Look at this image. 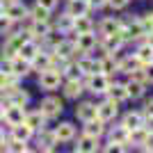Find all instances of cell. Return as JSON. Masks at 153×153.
I'll return each mask as SVG.
<instances>
[{
  "instance_id": "cell-1",
  "label": "cell",
  "mask_w": 153,
  "mask_h": 153,
  "mask_svg": "<svg viewBox=\"0 0 153 153\" xmlns=\"http://www.w3.org/2000/svg\"><path fill=\"white\" fill-rule=\"evenodd\" d=\"M59 82H62V71L57 69H44L41 71V76H39V85H41V89H57Z\"/></svg>"
},
{
  "instance_id": "cell-2",
  "label": "cell",
  "mask_w": 153,
  "mask_h": 153,
  "mask_svg": "<svg viewBox=\"0 0 153 153\" xmlns=\"http://www.w3.org/2000/svg\"><path fill=\"white\" fill-rule=\"evenodd\" d=\"M121 37L126 39V41H137V39L146 37V32H144V27H142L140 19H133V21H128V23H123Z\"/></svg>"
},
{
  "instance_id": "cell-3",
  "label": "cell",
  "mask_w": 153,
  "mask_h": 153,
  "mask_svg": "<svg viewBox=\"0 0 153 153\" xmlns=\"http://www.w3.org/2000/svg\"><path fill=\"white\" fill-rule=\"evenodd\" d=\"M119 103L117 101H112V98H108V101H103L101 105H96V117L101 119L103 123H108V121H112L117 114H119V108H117Z\"/></svg>"
},
{
  "instance_id": "cell-4",
  "label": "cell",
  "mask_w": 153,
  "mask_h": 153,
  "mask_svg": "<svg viewBox=\"0 0 153 153\" xmlns=\"http://www.w3.org/2000/svg\"><path fill=\"white\" fill-rule=\"evenodd\" d=\"M110 87V76L105 73H91L87 76V89L94 91V94H105Z\"/></svg>"
},
{
  "instance_id": "cell-5",
  "label": "cell",
  "mask_w": 153,
  "mask_h": 153,
  "mask_svg": "<svg viewBox=\"0 0 153 153\" xmlns=\"http://www.w3.org/2000/svg\"><path fill=\"white\" fill-rule=\"evenodd\" d=\"M94 48H96V34H94V30H91V32H78L76 51L78 53H91Z\"/></svg>"
},
{
  "instance_id": "cell-6",
  "label": "cell",
  "mask_w": 153,
  "mask_h": 153,
  "mask_svg": "<svg viewBox=\"0 0 153 153\" xmlns=\"http://www.w3.org/2000/svg\"><path fill=\"white\" fill-rule=\"evenodd\" d=\"M126 44V39L121 37V32H114V34H105L103 37V53H119L121 46Z\"/></svg>"
},
{
  "instance_id": "cell-7",
  "label": "cell",
  "mask_w": 153,
  "mask_h": 153,
  "mask_svg": "<svg viewBox=\"0 0 153 153\" xmlns=\"http://www.w3.org/2000/svg\"><path fill=\"white\" fill-rule=\"evenodd\" d=\"M123 85H126L128 98H142V96H144V91H146V85H149V82H144V80H140V78H133V76H130V80H128V82H123Z\"/></svg>"
},
{
  "instance_id": "cell-8",
  "label": "cell",
  "mask_w": 153,
  "mask_h": 153,
  "mask_svg": "<svg viewBox=\"0 0 153 153\" xmlns=\"http://www.w3.org/2000/svg\"><path fill=\"white\" fill-rule=\"evenodd\" d=\"M62 110H64L62 101L55 98V96H48V98H44V103H41V112H44L46 117H59Z\"/></svg>"
},
{
  "instance_id": "cell-9",
  "label": "cell",
  "mask_w": 153,
  "mask_h": 153,
  "mask_svg": "<svg viewBox=\"0 0 153 153\" xmlns=\"http://www.w3.org/2000/svg\"><path fill=\"white\" fill-rule=\"evenodd\" d=\"M25 119V112H23V105H7L5 108V121L9 126H16V123H23Z\"/></svg>"
},
{
  "instance_id": "cell-10",
  "label": "cell",
  "mask_w": 153,
  "mask_h": 153,
  "mask_svg": "<svg viewBox=\"0 0 153 153\" xmlns=\"http://www.w3.org/2000/svg\"><path fill=\"white\" fill-rule=\"evenodd\" d=\"M123 27V21L121 19H103L101 21V25H98V30H101V34L105 37V34H114V32H121Z\"/></svg>"
},
{
  "instance_id": "cell-11",
  "label": "cell",
  "mask_w": 153,
  "mask_h": 153,
  "mask_svg": "<svg viewBox=\"0 0 153 153\" xmlns=\"http://www.w3.org/2000/svg\"><path fill=\"white\" fill-rule=\"evenodd\" d=\"M108 98H112V101H117V103H123V101H128V91H126V85H121V82H110V87H108Z\"/></svg>"
},
{
  "instance_id": "cell-12",
  "label": "cell",
  "mask_w": 153,
  "mask_h": 153,
  "mask_svg": "<svg viewBox=\"0 0 153 153\" xmlns=\"http://www.w3.org/2000/svg\"><path fill=\"white\" fill-rule=\"evenodd\" d=\"M144 64L140 62V57L137 55H128V57H123V59H119V71L121 73H133V71H137V69H142Z\"/></svg>"
},
{
  "instance_id": "cell-13",
  "label": "cell",
  "mask_w": 153,
  "mask_h": 153,
  "mask_svg": "<svg viewBox=\"0 0 153 153\" xmlns=\"http://www.w3.org/2000/svg\"><path fill=\"white\" fill-rule=\"evenodd\" d=\"M76 151H82V153H94L98 151V137H91V135H82L76 144Z\"/></svg>"
},
{
  "instance_id": "cell-14",
  "label": "cell",
  "mask_w": 153,
  "mask_h": 153,
  "mask_svg": "<svg viewBox=\"0 0 153 153\" xmlns=\"http://www.w3.org/2000/svg\"><path fill=\"white\" fill-rule=\"evenodd\" d=\"M12 73H14L16 78L27 76V73H30V62H27V59H23L21 55H14V57H12Z\"/></svg>"
},
{
  "instance_id": "cell-15",
  "label": "cell",
  "mask_w": 153,
  "mask_h": 153,
  "mask_svg": "<svg viewBox=\"0 0 153 153\" xmlns=\"http://www.w3.org/2000/svg\"><path fill=\"white\" fill-rule=\"evenodd\" d=\"M27 34H23V32H19V34H14L12 39H9V41H7V46H5V51H7V57H14V53H19V48L23 44H25L27 41Z\"/></svg>"
},
{
  "instance_id": "cell-16",
  "label": "cell",
  "mask_w": 153,
  "mask_h": 153,
  "mask_svg": "<svg viewBox=\"0 0 153 153\" xmlns=\"http://www.w3.org/2000/svg\"><path fill=\"white\" fill-rule=\"evenodd\" d=\"M117 71H119V59H114L112 53H105L101 57V73L110 76V73H117Z\"/></svg>"
},
{
  "instance_id": "cell-17",
  "label": "cell",
  "mask_w": 153,
  "mask_h": 153,
  "mask_svg": "<svg viewBox=\"0 0 153 153\" xmlns=\"http://www.w3.org/2000/svg\"><path fill=\"white\" fill-rule=\"evenodd\" d=\"M146 137H149V130L144 126H137L133 130H128V144H133V146H142Z\"/></svg>"
},
{
  "instance_id": "cell-18",
  "label": "cell",
  "mask_w": 153,
  "mask_h": 153,
  "mask_svg": "<svg viewBox=\"0 0 153 153\" xmlns=\"http://www.w3.org/2000/svg\"><path fill=\"white\" fill-rule=\"evenodd\" d=\"M89 9H91V5L87 0H69L66 14H71V16H82V14H89Z\"/></svg>"
},
{
  "instance_id": "cell-19",
  "label": "cell",
  "mask_w": 153,
  "mask_h": 153,
  "mask_svg": "<svg viewBox=\"0 0 153 153\" xmlns=\"http://www.w3.org/2000/svg\"><path fill=\"white\" fill-rule=\"evenodd\" d=\"M76 117L80 121H91V119H96V105L94 103H80L78 110H76Z\"/></svg>"
},
{
  "instance_id": "cell-20",
  "label": "cell",
  "mask_w": 153,
  "mask_h": 153,
  "mask_svg": "<svg viewBox=\"0 0 153 153\" xmlns=\"http://www.w3.org/2000/svg\"><path fill=\"white\" fill-rule=\"evenodd\" d=\"M80 71L85 76H91V73H101V59H91V57H82L78 62Z\"/></svg>"
},
{
  "instance_id": "cell-21",
  "label": "cell",
  "mask_w": 153,
  "mask_h": 153,
  "mask_svg": "<svg viewBox=\"0 0 153 153\" xmlns=\"http://www.w3.org/2000/svg\"><path fill=\"white\" fill-rule=\"evenodd\" d=\"M55 137H57V142H71L73 137H76L73 123H59V126L55 128Z\"/></svg>"
},
{
  "instance_id": "cell-22",
  "label": "cell",
  "mask_w": 153,
  "mask_h": 153,
  "mask_svg": "<svg viewBox=\"0 0 153 153\" xmlns=\"http://www.w3.org/2000/svg\"><path fill=\"white\" fill-rule=\"evenodd\" d=\"M121 126H126L128 130H133V128H137V126H144V112H128V114L123 117Z\"/></svg>"
},
{
  "instance_id": "cell-23",
  "label": "cell",
  "mask_w": 153,
  "mask_h": 153,
  "mask_svg": "<svg viewBox=\"0 0 153 153\" xmlns=\"http://www.w3.org/2000/svg\"><path fill=\"white\" fill-rule=\"evenodd\" d=\"M73 30H76V32H91V30H94V23H91V19L87 16V14H82V16H73Z\"/></svg>"
},
{
  "instance_id": "cell-24",
  "label": "cell",
  "mask_w": 153,
  "mask_h": 153,
  "mask_svg": "<svg viewBox=\"0 0 153 153\" xmlns=\"http://www.w3.org/2000/svg\"><path fill=\"white\" fill-rule=\"evenodd\" d=\"M44 121H46V114L41 110H39V112H30V114H25V119H23V123H27L32 130H39V128L44 126Z\"/></svg>"
},
{
  "instance_id": "cell-25",
  "label": "cell",
  "mask_w": 153,
  "mask_h": 153,
  "mask_svg": "<svg viewBox=\"0 0 153 153\" xmlns=\"http://www.w3.org/2000/svg\"><path fill=\"white\" fill-rule=\"evenodd\" d=\"M64 94H66V98H78L82 94V82L78 78H71L69 82L64 85Z\"/></svg>"
},
{
  "instance_id": "cell-26",
  "label": "cell",
  "mask_w": 153,
  "mask_h": 153,
  "mask_svg": "<svg viewBox=\"0 0 153 153\" xmlns=\"http://www.w3.org/2000/svg\"><path fill=\"white\" fill-rule=\"evenodd\" d=\"M5 14H7L12 21H21L23 16H25V7L21 5V2H16V0H14V2H9V5H7Z\"/></svg>"
},
{
  "instance_id": "cell-27",
  "label": "cell",
  "mask_w": 153,
  "mask_h": 153,
  "mask_svg": "<svg viewBox=\"0 0 153 153\" xmlns=\"http://www.w3.org/2000/svg\"><path fill=\"white\" fill-rule=\"evenodd\" d=\"M85 135H91V137H101L103 135V121L96 117L91 121H85Z\"/></svg>"
},
{
  "instance_id": "cell-28",
  "label": "cell",
  "mask_w": 153,
  "mask_h": 153,
  "mask_svg": "<svg viewBox=\"0 0 153 153\" xmlns=\"http://www.w3.org/2000/svg\"><path fill=\"white\" fill-rule=\"evenodd\" d=\"M55 53H57L59 57H64V59H69L71 55H73V53H76V44H73V41H59L57 46H55Z\"/></svg>"
},
{
  "instance_id": "cell-29",
  "label": "cell",
  "mask_w": 153,
  "mask_h": 153,
  "mask_svg": "<svg viewBox=\"0 0 153 153\" xmlns=\"http://www.w3.org/2000/svg\"><path fill=\"white\" fill-rule=\"evenodd\" d=\"M110 142H117V144H126L128 142V128L126 126H117L110 130Z\"/></svg>"
},
{
  "instance_id": "cell-30",
  "label": "cell",
  "mask_w": 153,
  "mask_h": 153,
  "mask_svg": "<svg viewBox=\"0 0 153 153\" xmlns=\"http://www.w3.org/2000/svg\"><path fill=\"white\" fill-rule=\"evenodd\" d=\"M12 128H14V140H21V142H27L30 135L34 133L27 123H16V126H12Z\"/></svg>"
},
{
  "instance_id": "cell-31",
  "label": "cell",
  "mask_w": 153,
  "mask_h": 153,
  "mask_svg": "<svg viewBox=\"0 0 153 153\" xmlns=\"http://www.w3.org/2000/svg\"><path fill=\"white\" fill-rule=\"evenodd\" d=\"M37 53H39L37 44H34V41H30V39H27L25 44H23V46H21V48H19V55H21V57H23V59H27V62H30V59L34 57Z\"/></svg>"
},
{
  "instance_id": "cell-32",
  "label": "cell",
  "mask_w": 153,
  "mask_h": 153,
  "mask_svg": "<svg viewBox=\"0 0 153 153\" xmlns=\"http://www.w3.org/2000/svg\"><path fill=\"white\" fill-rule=\"evenodd\" d=\"M135 55L140 57V62H142V64H149V62H153V46L144 41V44H142L140 48H137V53H135Z\"/></svg>"
},
{
  "instance_id": "cell-33",
  "label": "cell",
  "mask_w": 153,
  "mask_h": 153,
  "mask_svg": "<svg viewBox=\"0 0 153 153\" xmlns=\"http://www.w3.org/2000/svg\"><path fill=\"white\" fill-rule=\"evenodd\" d=\"M30 34H32V37L46 39L48 34H51V27H48V23H46V21H34V25L30 27Z\"/></svg>"
},
{
  "instance_id": "cell-34",
  "label": "cell",
  "mask_w": 153,
  "mask_h": 153,
  "mask_svg": "<svg viewBox=\"0 0 153 153\" xmlns=\"http://www.w3.org/2000/svg\"><path fill=\"white\" fill-rule=\"evenodd\" d=\"M57 142V137H55V133H41L39 135V149H44V151H53V144Z\"/></svg>"
},
{
  "instance_id": "cell-35",
  "label": "cell",
  "mask_w": 153,
  "mask_h": 153,
  "mask_svg": "<svg viewBox=\"0 0 153 153\" xmlns=\"http://www.w3.org/2000/svg\"><path fill=\"white\" fill-rule=\"evenodd\" d=\"M30 64H34L37 69L44 71V69H48V66H51V55H41V53H37V55L30 59Z\"/></svg>"
},
{
  "instance_id": "cell-36",
  "label": "cell",
  "mask_w": 153,
  "mask_h": 153,
  "mask_svg": "<svg viewBox=\"0 0 153 153\" xmlns=\"http://www.w3.org/2000/svg\"><path fill=\"white\" fill-rule=\"evenodd\" d=\"M48 12H51V9H46V7H41L37 2V7L32 9V19L34 21H48Z\"/></svg>"
},
{
  "instance_id": "cell-37",
  "label": "cell",
  "mask_w": 153,
  "mask_h": 153,
  "mask_svg": "<svg viewBox=\"0 0 153 153\" xmlns=\"http://www.w3.org/2000/svg\"><path fill=\"white\" fill-rule=\"evenodd\" d=\"M140 23H142V27H144V32L151 34V32H153V14H144V16H140Z\"/></svg>"
},
{
  "instance_id": "cell-38",
  "label": "cell",
  "mask_w": 153,
  "mask_h": 153,
  "mask_svg": "<svg viewBox=\"0 0 153 153\" xmlns=\"http://www.w3.org/2000/svg\"><path fill=\"white\" fill-rule=\"evenodd\" d=\"M64 71L69 73V78H80V73H82L78 64H69V66H64V69H62V73H64Z\"/></svg>"
},
{
  "instance_id": "cell-39",
  "label": "cell",
  "mask_w": 153,
  "mask_h": 153,
  "mask_svg": "<svg viewBox=\"0 0 153 153\" xmlns=\"http://www.w3.org/2000/svg\"><path fill=\"white\" fill-rule=\"evenodd\" d=\"M7 151H27V146H25V142H21V140H12Z\"/></svg>"
},
{
  "instance_id": "cell-40",
  "label": "cell",
  "mask_w": 153,
  "mask_h": 153,
  "mask_svg": "<svg viewBox=\"0 0 153 153\" xmlns=\"http://www.w3.org/2000/svg\"><path fill=\"white\" fill-rule=\"evenodd\" d=\"M9 27H12V19H9L7 14H2V16H0V34H5Z\"/></svg>"
},
{
  "instance_id": "cell-41",
  "label": "cell",
  "mask_w": 153,
  "mask_h": 153,
  "mask_svg": "<svg viewBox=\"0 0 153 153\" xmlns=\"http://www.w3.org/2000/svg\"><path fill=\"white\" fill-rule=\"evenodd\" d=\"M128 2H130V0H108V5L112 7V9H123V7H128Z\"/></svg>"
},
{
  "instance_id": "cell-42",
  "label": "cell",
  "mask_w": 153,
  "mask_h": 153,
  "mask_svg": "<svg viewBox=\"0 0 153 153\" xmlns=\"http://www.w3.org/2000/svg\"><path fill=\"white\" fill-rule=\"evenodd\" d=\"M142 151H153V133H149V137L144 140V144H142Z\"/></svg>"
},
{
  "instance_id": "cell-43",
  "label": "cell",
  "mask_w": 153,
  "mask_h": 153,
  "mask_svg": "<svg viewBox=\"0 0 153 153\" xmlns=\"http://www.w3.org/2000/svg\"><path fill=\"white\" fill-rule=\"evenodd\" d=\"M142 69H144V73H146V80H149V82H153V62L144 64Z\"/></svg>"
},
{
  "instance_id": "cell-44",
  "label": "cell",
  "mask_w": 153,
  "mask_h": 153,
  "mask_svg": "<svg viewBox=\"0 0 153 153\" xmlns=\"http://www.w3.org/2000/svg\"><path fill=\"white\" fill-rule=\"evenodd\" d=\"M9 87V78H7V73L2 69H0V89H7Z\"/></svg>"
},
{
  "instance_id": "cell-45",
  "label": "cell",
  "mask_w": 153,
  "mask_h": 153,
  "mask_svg": "<svg viewBox=\"0 0 153 153\" xmlns=\"http://www.w3.org/2000/svg\"><path fill=\"white\" fill-rule=\"evenodd\" d=\"M39 5L46 7V9H53V7L57 5V0H39Z\"/></svg>"
},
{
  "instance_id": "cell-46",
  "label": "cell",
  "mask_w": 153,
  "mask_h": 153,
  "mask_svg": "<svg viewBox=\"0 0 153 153\" xmlns=\"http://www.w3.org/2000/svg\"><path fill=\"white\" fill-rule=\"evenodd\" d=\"M89 5L94 7V9H101V7L108 5V0H89Z\"/></svg>"
},
{
  "instance_id": "cell-47",
  "label": "cell",
  "mask_w": 153,
  "mask_h": 153,
  "mask_svg": "<svg viewBox=\"0 0 153 153\" xmlns=\"http://www.w3.org/2000/svg\"><path fill=\"white\" fill-rule=\"evenodd\" d=\"M144 128L149 133H153V117H144Z\"/></svg>"
},
{
  "instance_id": "cell-48",
  "label": "cell",
  "mask_w": 153,
  "mask_h": 153,
  "mask_svg": "<svg viewBox=\"0 0 153 153\" xmlns=\"http://www.w3.org/2000/svg\"><path fill=\"white\" fill-rule=\"evenodd\" d=\"M144 117H153V98L146 103V110H144Z\"/></svg>"
},
{
  "instance_id": "cell-49",
  "label": "cell",
  "mask_w": 153,
  "mask_h": 153,
  "mask_svg": "<svg viewBox=\"0 0 153 153\" xmlns=\"http://www.w3.org/2000/svg\"><path fill=\"white\" fill-rule=\"evenodd\" d=\"M0 121H5V105L0 103Z\"/></svg>"
},
{
  "instance_id": "cell-50",
  "label": "cell",
  "mask_w": 153,
  "mask_h": 153,
  "mask_svg": "<svg viewBox=\"0 0 153 153\" xmlns=\"http://www.w3.org/2000/svg\"><path fill=\"white\" fill-rule=\"evenodd\" d=\"M2 14H5V5H2V2H0V16H2Z\"/></svg>"
},
{
  "instance_id": "cell-51",
  "label": "cell",
  "mask_w": 153,
  "mask_h": 153,
  "mask_svg": "<svg viewBox=\"0 0 153 153\" xmlns=\"http://www.w3.org/2000/svg\"><path fill=\"white\" fill-rule=\"evenodd\" d=\"M87 2H89V0H87Z\"/></svg>"
}]
</instances>
